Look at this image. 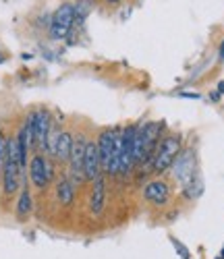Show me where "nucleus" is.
I'll return each instance as SVG.
<instances>
[{
	"label": "nucleus",
	"mask_w": 224,
	"mask_h": 259,
	"mask_svg": "<svg viewBox=\"0 0 224 259\" xmlns=\"http://www.w3.org/2000/svg\"><path fill=\"white\" fill-rule=\"evenodd\" d=\"M181 135L176 133H166L164 137H160L158 147L154 152V160H152V172L154 175H164V172L170 170L174 158L181 152Z\"/></svg>",
	"instance_id": "nucleus-1"
},
{
	"label": "nucleus",
	"mask_w": 224,
	"mask_h": 259,
	"mask_svg": "<svg viewBox=\"0 0 224 259\" xmlns=\"http://www.w3.org/2000/svg\"><path fill=\"white\" fill-rule=\"evenodd\" d=\"M96 143H98V154H100V164H102V175L119 177L121 162L115 152V128H104L98 135Z\"/></svg>",
	"instance_id": "nucleus-2"
},
{
	"label": "nucleus",
	"mask_w": 224,
	"mask_h": 259,
	"mask_svg": "<svg viewBox=\"0 0 224 259\" xmlns=\"http://www.w3.org/2000/svg\"><path fill=\"white\" fill-rule=\"evenodd\" d=\"M170 172H172V179L185 187L191 179L197 177V158H195V149L193 147H187V149H181L178 156L174 158L172 166H170Z\"/></svg>",
	"instance_id": "nucleus-3"
},
{
	"label": "nucleus",
	"mask_w": 224,
	"mask_h": 259,
	"mask_svg": "<svg viewBox=\"0 0 224 259\" xmlns=\"http://www.w3.org/2000/svg\"><path fill=\"white\" fill-rule=\"evenodd\" d=\"M29 170V181L35 189H46L54 179V164L46 154H33L27 164Z\"/></svg>",
	"instance_id": "nucleus-4"
},
{
	"label": "nucleus",
	"mask_w": 224,
	"mask_h": 259,
	"mask_svg": "<svg viewBox=\"0 0 224 259\" xmlns=\"http://www.w3.org/2000/svg\"><path fill=\"white\" fill-rule=\"evenodd\" d=\"M75 23V13H73V3H62L54 15L50 17V27H48V35L54 41L66 39L69 31L73 29Z\"/></svg>",
	"instance_id": "nucleus-5"
},
{
	"label": "nucleus",
	"mask_w": 224,
	"mask_h": 259,
	"mask_svg": "<svg viewBox=\"0 0 224 259\" xmlns=\"http://www.w3.org/2000/svg\"><path fill=\"white\" fill-rule=\"evenodd\" d=\"M31 126H33V139H35V149L44 152L46 149V139H48V131L52 126V116L46 108H40V110H33L27 114Z\"/></svg>",
	"instance_id": "nucleus-6"
},
{
	"label": "nucleus",
	"mask_w": 224,
	"mask_h": 259,
	"mask_svg": "<svg viewBox=\"0 0 224 259\" xmlns=\"http://www.w3.org/2000/svg\"><path fill=\"white\" fill-rule=\"evenodd\" d=\"M85 145H87V137L81 133L75 137L73 141V149H71V158H69V179L73 185H81L85 183V175H83V156H85Z\"/></svg>",
	"instance_id": "nucleus-7"
},
{
	"label": "nucleus",
	"mask_w": 224,
	"mask_h": 259,
	"mask_svg": "<svg viewBox=\"0 0 224 259\" xmlns=\"http://www.w3.org/2000/svg\"><path fill=\"white\" fill-rule=\"evenodd\" d=\"M143 199L150 205H166L170 199V187L164 179H152L143 187Z\"/></svg>",
	"instance_id": "nucleus-8"
},
{
	"label": "nucleus",
	"mask_w": 224,
	"mask_h": 259,
	"mask_svg": "<svg viewBox=\"0 0 224 259\" xmlns=\"http://www.w3.org/2000/svg\"><path fill=\"white\" fill-rule=\"evenodd\" d=\"M92 195H89V211H92L94 218H100L104 207H106V199H108V189H106V175H100L98 179L92 181Z\"/></svg>",
	"instance_id": "nucleus-9"
},
{
	"label": "nucleus",
	"mask_w": 224,
	"mask_h": 259,
	"mask_svg": "<svg viewBox=\"0 0 224 259\" xmlns=\"http://www.w3.org/2000/svg\"><path fill=\"white\" fill-rule=\"evenodd\" d=\"M83 175L85 181H94L102 175V164H100V154H98V143L89 141L85 145V156H83Z\"/></svg>",
	"instance_id": "nucleus-10"
},
{
	"label": "nucleus",
	"mask_w": 224,
	"mask_h": 259,
	"mask_svg": "<svg viewBox=\"0 0 224 259\" xmlns=\"http://www.w3.org/2000/svg\"><path fill=\"white\" fill-rule=\"evenodd\" d=\"M73 133L71 131H60L58 135V143H56V154H54V160L60 162V164H69V158H71V149H73Z\"/></svg>",
	"instance_id": "nucleus-11"
},
{
	"label": "nucleus",
	"mask_w": 224,
	"mask_h": 259,
	"mask_svg": "<svg viewBox=\"0 0 224 259\" xmlns=\"http://www.w3.org/2000/svg\"><path fill=\"white\" fill-rule=\"evenodd\" d=\"M21 193H19V199H17V207H15V213H17V220H27L29 213L33 209V197H31V191L25 183H21Z\"/></svg>",
	"instance_id": "nucleus-12"
},
{
	"label": "nucleus",
	"mask_w": 224,
	"mask_h": 259,
	"mask_svg": "<svg viewBox=\"0 0 224 259\" xmlns=\"http://www.w3.org/2000/svg\"><path fill=\"white\" fill-rule=\"evenodd\" d=\"M56 199L60 205H73L75 201V185L71 183L69 177H62L56 183Z\"/></svg>",
	"instance_id": "nucleus-13"
},
{
	"label": "nucleus",
	"mask_w": 224,
	"mask_h": 259,
	"mask_svg": "<svg viewBox=\"0 0 224 259\" xmlns=\"http://www.w3.org/2000/svg\"><path fill=\"white\" fill-rule=\"evenodd\" d=\"M183 189V197L187 199V201H195V199H199L201 197V193H204V181H201L199 177H195V179H191L185 187H181Z\"/></svg>",
	"instance_id": "nucleus-14"
},
{
	"label": "nucleus",
	"mask_w": 224,
	"mask_h": 259,
	"mask_svg": "<svg viewBox=\"0 0 224 259\" xmlns=\"http://www.w3.org/2000/svg\"><path fill=\"white\" fill-rule=\"evenodd\" d=\"M73 13H75V23L73 27H83L85 19L89 17V13H92V3L89 0H77V3H73Z\"/></svg>",
	"instance_id": "nucleus-15"
},
{
	"label": "nucleus",
	"mask_w": 224,
	"mask_h": 259,
	"mask_svg": "<svg viewBox=\"0 0 224 259\" xmlns=\"http://www.w3.org/2000/svg\"><path fill=\"white\" fill-rule=\"evenodd\" d=\"M9 156V135L5 131H0V172H3Z\"/></svg>",
	"instance_id": "nucleus-16"
},
{
	"label": "nucleus",
	"mask_w": 224,
	"mask_h": 259,
	"mask_svg": "<svg viewBox=\"0 0 224 259\" xmlns=\"http://www.w3.org/2000/svg\"><path fill=\"white\" fill-rule=\"evenodd\" d=\"M178 96H181V98H189V100H199V94H191V92H181V94H178Z\"/></svg>",
	"instance_id": "nucleus-17"
},
{
	"label": "nucleus",
	"mask_w": 224,
	"mask_h": 259,
	"mask_svg": "<svg viewBox=\"0 0 224 259\" xmlns=\"http://www.w3.org/2000/svg\"><path fill=\"white\" fill-rule=\"evenodd\" d=\"M104 3H106L108 7H119V5L123 3V0H104Z\"/></svg>",
	"instance_id": "nucleus-18"
},
{
	"label": "nucleus",
	"mask_w": 224,
	"mask_h": 259,
	"mask_svg": "<svg viewBox=\"0 0 224 259\" xmlns=\"http://www.w3.org/2000/svg\"><path fill=\"white\" fill-rule=\"evenodd\" d=\"M210 98H212V102H218V100H220V94H218V92H212Z\"/></svg>",
	"instance_id": "nucleus-19"
},
{
	"label": "nucleus",
	"mask_w": 224,
	"mask_h": 259,
	"mask_svg": "<svg viewBox=\"0 0 224 259\" xmlns=\"http://www.w3.org/2000/svg\"><path fill=\"white\" fill-rule=\"evenodd\" d=\"M218 94H220V96L224 94V81H220V83H218Z\"/></svg>",
	"instance_id": "nucleus-20"
},
{
	"label": "nucleus",
	"mask_w": 224,
	"mask_h": 259,
	"mask_svg": "<svg viewBox=\"0 0 224 259\" xmlns=\"http://www.w3.org/2000/svg\"><path fill=\"white\" fill-rule=\"evenodd\" d=\"M220 60H224V41L220 44Z\"/></svg>",
	"instance_id": "nucleus-21"
},
{
	"label": "nucleus",
	"mask_w": 224,
	"mask_h": 259,
	"mask_svg": "<svg viewBox=\"0 0 224 259\" xmlns=\"http://www.w3.org/2000/svg\"><path fill=\"white\" fill-rule=\"evenodd\" d=\"M220 257H222V259H224V255H220Z\"/></svg>",
	"instance_id": "nucleus-22"
}]
</instances>
